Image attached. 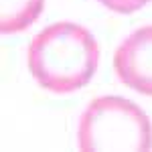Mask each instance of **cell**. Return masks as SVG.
<instances>
[{"instance_id": "cell-2", "label": "cell", "mask_w": 152, "mask_h": 152, "mask_svg": "<svg viewBox=\"0 0 152 152\" xmlns=\"http://www.w3.org/2000/svg\"><path fill=\"white\" fill-rule=\"evenodd\" d=\"M77 140L83 152L152 148V126L144 110L120 95L95 97L79 118Z\"/></svg>"}, {"instance_id": "cell-5", "label": "cell", "mask_w": 152, "mask_h": 152, "mask_svg": "<svg viewBox=\"0 0 152 152\" xmlns=\"http://www.w3.org/2000/svg\"><path fill=\"white\" fill-rule=\"evenodd\" d=\"M99 4H104L105 8L120 14H130V12L140 10L144 4H148L150 0H97Z\"/></svg>"}, {"instance_id": "cell-4", "label": "cell", "mask_w": 152, "mask_h": 152, "mask_svg": "<svg viewBox=\"0 0 152 152\" xmlns=\"http://www.w3.org/2000/svg\"><path fill=\"white\" fill-rule=\"evenodd\" d=\"M45 0H0V33L14 35L37 23Z\"/></svg>"}, {"instance_id": "cell-3", "label": "cell", "mask_w": 152, "mask_h": 152, "mask_svg": "<svg viewBox=\"0 0 152 152\" xmlns=\"http://www.w3.org/2000/svg\"><path fill=\"white\" fill-rule=\"evenodd\" d=\"M114 71L126 87L152 95V24L134 31L116 49Z\"/></svg>"}, {"instance_id": "cell-1", "label": "cell", "mask_w": 152, "mask_h": 152, "mask_svg": "<svg viewBox=\"0 0 152 152\" xmlns=\"http://www.w3.org/2000/svg\"><path fill=\"white\" fill-rule=\"evenodd\" d=\"M99 63L94 35L75 23H55L31 41L26 65L35 81L53 94H71L91 81Z\"/></svg>"}]
</instances>
